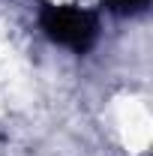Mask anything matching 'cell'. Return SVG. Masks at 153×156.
<instances>
[{
  "label": "cell",
  "mask_w": 153,
  "mask_h": 156,
  "mask_svg": "<svg viewBox=\"0 0 153 156\" xmlns=\"http://www.w3.org/2000/svg\"><path fill=\"white\" fill-rule=\"evenodd\" d=\"M42 30L48 33L51 42L72 51H87L96 42L99 24L90 9L81 6H45L42 12Z\"/></svg>",
  "instance_id": "1"
},
{
  "label": "cell",
  "mask_w": 153,
  "mask_h": 156,
  "mask_svg": "<svg viewBox=\"0 0 153 156\" xmlns=\"http://www.w3.org/2000/svg\"><path fill=\"white\" fill-rule=\"evenodd\" d=\"M114 12H138L147 6V0H105Z\"/></svg>",
  "instance_id": "2"
}]
</instances>
